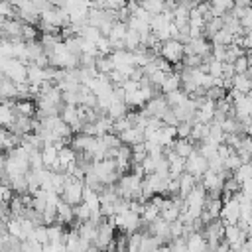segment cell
<instances>
[{"label": "cell", "instance_id": "cell-30", "mask_svg": "<svg viewBox=\"0 0 252 252\" xmlns=\"http://www.w3.org/2000/svg\"><path fill=\"white\" fill-rule=\"evenodd\" d=\"M246 248L252 252V234H250V236H248V240H246Z\"/></svg>", "mask_w": 252, "mask_h": 252}, {"label": "cell", "instance_id": "cell-14", "mask_svg": "<svg viewBox=\"0 0 252 252\" xmlns=\"http://www.w3.org/2000/svg\"><path fill=\"white\" fill-rule=\"evenodd\" d=\"M96 234H98V224H94V222H91V220H87V222H83V224L79 226V236H81L83 240L91 242V244H94Z\"/></svg>", "mask_w": 252, "mask_h": 252}, {"label": "cell", "instance_id": "cell-2", "mask_svg": "<svg viewBox=\"0 0 252 252\" xmlns=\"http://www.w3.org/2000/svg\"><path fill=\"white\" fill-rule=\"evenodd\" d=\"M83 191H85V181L75 179V177H71V175H69V179H67V183H65V189H63L61 199H63L65 203H69L71 207H77V205H81V203H83Z\"/></svg>", "mask_w": 252, "mask_h": 252}, {"label": "cell", "instance_id": "cell-26", "mask_svg": "<svg viewBox=\"0 0 252 252\" xmlns=\"http://www.w3.org/2000/svg\"><path fill=\"white\" fill-rule=\"evenodd\" d=\"M132 126H134V124L128 120V116H126V118H120V120H116V122H114V134H118V136H120L122 132L130 130Z\"/></svg>", "mask_w": 252, "mask_h": 252}, {"label": "cell", "instance_id": "cell-16", "mask_svg": "<svg viewBox=\"0 0 252 252\" xmlns=\"http://www.w3.org/2000/svg\"><path fill=\"white\" fill-rule=\"evenodd\" d=\"M179 89H181V75H179L177 71H173V73H169V75L165 77V81H163V85H161V91H163L165 94H169V93L179 91Z\"/></svg>", "mask_w": 252, "mask_h": 252}, {"label": "cell", "instance_id": "cell-22", "mask_svg": "<svg viewBox=\"0 0 252 252\" xmlns=\"http://www.w3.org/2000/svg\"><path fill=\"white\" fill-rule=\"evenodd\" d=\"M81 37L87 39V41L96 43V41L102 37V32H100L98 28H94V26H85V28L81 30Z\"/></svg>", "mask_w": 252, "mask_h": 252}, {"label": "cell", "instance_id": "cell-28", "mask_svg": "<svg viewBox=\"0 0 252 252\" xmlns=\"http://www.w3.org/2000/svg\"><path fill=\"white\" fill-rule=\"evenodd\" d=\"M120 87L124 89V93H126V94H132V93L140 91V83H138V81H134V79H128V81H124Z\"/></svg>", "mask_w": 252, "mask_h": 252}, {"label": "cell", "instance_id": "cell-6", "mask_svg": "<svg viewBox=\"0 0 252 252\" xmlns=\"http://www.w3.org/2000/svg\"><path fill=\"white\" fill-rule=\"evenodd\" d=\"M240 215H242V209H240V203H238L236 197L224 201L222 211H220V220L224 222V226H228V224H238Z\"/></svg>", "mask_w": 252, "mask_h": 252}, {"label": "cell", "instance_id": "cell-27", "mask_svg": "<svg viewBox=\"0 0 252 252\" xmlns=\"http://www.w3.org/2000/svg\"><path fill=\"white\" fill-rule=\"evenodd\" d=\"M242 138H244V136H240V134H226V142H224V144L230 146V148L236 152V150L240 148V144H242Z\"/></svg>", "mask_w": 252, "mask_h": 252}, {"label": "cell", "instance_id": "cell-17", "mask_svg": "<svg viewBox=\"0 0 252 252\" xmlns=\"http://www.w3.org/2000/svg\"><path fill=\"white\" fill-rule=\"evenodd\" d=\"M232 89H236V91L248 94V93L252 91V79L248 77V73H244V75H234V77H232Z\"/></svg>", "mask_w": 252, "mask_h": 252}, {"label": "cell", "instance_id": "cell-23", "mask_svg": "<svg viewBox=\"0 0 252 252\" xmlns=\"http://www.w3.org/2000/svg\"><path fill=\"white\" fill-rule=\"evenodd\" d=\"M96 69H98V73H102V75H110L112 71H114V61H112V57L108 55V57H98L96 59Z\"/></svg>", "mask_w": 252, "mask_h": 252}, {"label": "cell", "instance_id": "cell-3", "mask_svg": "<svg viewBox=\"0 0 252 252\" xmlns=\"http://www.w3.org/2000/svg\"><path fill=\"white\" fill-rule=\"evenodd\" d=\"M207 169H209V161H207V158L195 148V152L185 159V173H191V175H195L197 179H201V177L205 175Z\"/></svg>", "mask_w": 252, "mask_h": 252}, {"label": "cell", "instance_id": "cell-20", "mask_svg": "<svg viewBox=\"0 0 252 252\" xmlns=\"http://www.w3.org/2000/svg\"><path fill=\"white\" fill-rule=\"evenodd\" d=\"M232 177L242 185L244 181H248V179H252V161H248V163H242L234 173H232Z\"/></svg>", "mask_w": 252, "mask_h": 252}, {"label": "cell", "instance_id": "cell-11", "mask_svg": "<svg viewBox=\"0 0 252 252\" xmlns=\"http://www.w3.org/2000/svg\"><path fill=\"white\" fill-rule=\"evenodd\" d=\"M161 217V209L150 199L148 203H146V207H144V213H142V224H152L154 220H158Z\"/></svg>", "mask_w": 252, "mask_h": 252}, {"label": "cell", "instance_id": "cell-18", "mask_svg": "<svg viewBox=\"0 0 252 252\" xmlns=\"http://www.w3.org/2000/svg\"><path fill=\"white\" fill-rule=\"evenodd\" d=\"M75 161H77V152H75L71 146L59 148V163L65 167V171H67V167H69L71 163H75Z\"/></svg>", "mask_w": 252, "mask_h": 252}, {"label": "cell", "instance_id": "cell-29", "mask_svg": "<svg viewBox=\"0 0 252 252\" xmlns=\"http://www.w3.org/2000/svg\"><path fill=\"white\" fill-rule=\"evenodd\" d=\"M158 252H173V250H171V246H169V244H161V246L158 248Z\"/></svg>", "mask_w": 252, "mask_h": 252}, {"label": "cell", "instance_id": "cell-1", "mask_svg": "<svg viewBox=\"0 0 252 252\" xmlns=\"http://www.w3.org/2000/svg\"><path fill=\"white\" fill-rule=\"evenodd\" d=\"M0 67H2V75L8 77L10 81H14L16 85L28 83V65H26L24 61L0 57Z\"/></svg>", "mask_w": 252, "mask_h": 252}, {"label": "cell", "instance_id": "cell-25", "mask_svg": "<svg viewBox=\"0 0 252 252\" xmlns=\"http://www.w3.org/2000/svg\"><path fill=\"white\" fill-rule=\"evenodd\" d=\"M191 130H193V124L191 122H179L177 124V138L189 140L191 138Z\"/></svg>", "mask_w": 252, "mask_h": 252}, {"label": "cell", "instance_id": "cell-12", "mask_svg": "<svg viewBox=\"0 0 252 252\" xmlns=\"http://www.w3.org/2000/svg\"><path fill=\"white\" fill-rule=\"evenodd\" d=\"M71 220H75V211L69 203H65L61 199L59 205H57V224H65V222H71Z\"/></svg>", "mask_w": 252, "mask_h": 252}, {"label": "cell", "instance_id": "cell-19", "mask_svg": "<svg viewBox=\"0 0 252 252\" xmlns=\"http://www.w3.org/2000/svg\"><path fill=\"white\" fill-rule=\"evenodd\" d=\"M165 100H167V104H169L171 108H175V106L185 104V102L189 100V94H187L183 89H179V91H173V93L165 94Z\"/></svg>", "mask_w": 252, "mask_h": 252}, {"label": "cell", "instance_id": "cell-24", "mask_svg": "<svg viewBox=\"0 0 252 252\" xmlns=\"http://www.w3.org/2000/svg\"><path fill=\"white\" fill-rule=\"evenodd\" d=\"M142 238H144V232L128 234V252H140V248H142Z\"/></svg>", "mask_w": 252, "mask_h": 252}, {"label": "cell", "instance_id": "cell-9", "mask_svg": "<svg viewBox=\"0 0 252 252\" xmlns=\"http://www.w3.org/2000/svg\"><path fill=\"white\" fill-rule=\"evenodd\" d=\"M120 140H122V144L130 146V148L136 146V144H144V142H146V138H144V130L138 128V126H132L130 130L122 132V134H120Z\"/></svg>", "mask_w": 252, "mask_h": 252}, {"label": "cell", "instance_id": "cell-21", "mask_svg": "<svg viewBox=\"0 0 252 252\" xmlns=\"http://www.w3.org/2000/svg\"><path fill=\"white\" fill-rule=\"evenodd\" d=\"M142 8H144L148 14L158 16V14H161V12L165 10V2H161V0H146V2H142Z\"/></svg>", "mask_w": 252, "mask_h": 252}, {"label": "cell", "instance_id": "cell-15", "mask_svg": "<svg viewBox=\"0 0 252 252\" xmlns=\"http://www.w3.org/2000/svg\"><path fill=\"white\" fill-rule=\"evenodd\" d=\"M171 150H173V152H175L179 158L187 159V158H189V156L195 152V146H193V142H191V140H181V138H177Z\"/></svg>", "mask_w": 252, "mask_h": 252}, {"label": "cell", "instance_id": "cell-13", "mask_svg": "<svg viewBox=\"0 0 252 252\" xmlns=\"http://www.w3.org/2000/svg\"><path fill=\"white\" fill-rule=\"evenodd\" d=\"M14 112H16V116L33 118V114L37 112V106H35L32 100H16V104H14Z\"/></svg>", "mask_w": 252, "mask_h": 252}, {"label": "cell", "instance_id": "cell-4", "mask_svg": "<svg viewBox=\"0 0 252 252\" xmlns=\"http://www.w3.org/2000/svg\"><path fill=\"white\" fill-rule=\"evenodd\" d=\"M161 57L169 63H181L185 59V45L177 39H167L161 43Z\"/></svg>", "mask_w": 252, "mask_h": 252}, {"label": "cell", "instance_id": "cell-7", "mask_svg": "<svg viewBox=\"0 0 252 252\" xmlns=\"http://www.w3.org/2000/svg\"><path fill=\"white\" fill-rule=\"evenodd\" d=\"M169 108H171V106L167 104L165 96H159V94H158V96H154V98H152V100H150L142 110H144L150 118H159V120H161V118H163V114H165Z\"/></svg>", "mask_w": 252, "mask_h": 252}, {"label": "cell", "instance_id": "cell-5", "mask_svg": "<svg viewBox=\"0 0 252 252\" xmlns=\"http://www.w3.org/2000/svg\"><path fill=\"white\" fill-rule=\"evenodd\" d=\"M246 240H248V234L238 224H228L224 228V242L230 246L232 252H236L238 248L246 246Z\"/></svg>", "mask_w": 252, "mask_h": 252}, {"label": "cell", "instance_id": "cell-10", "mask_svg": "<svg viewBox=\"0 0 252 252\" xmlns=\"http://www.w3.org/2000/svg\"><path fill=\"white\" fill-rule=\"evenodd\" d=\"M197 177L195 175H191V173H183L181 177H179V197L181 199H187V195L197 187Z\"/></svg>", "mask_w": 252, "mask_h": 252}, {"label": "cell", "instance_id": "cell-8", "mask_svg": "<svg viewBox=\"0 0 252 252\" xmlns=\"http://www.w3.org/2000/svg\"><path fill=\"white\" fill-rule=\"evenodd\" d=\"M148 232L152 234V236H156V238H159L161 242L163 240H167V244L171 242V222H167L165 219H158V220H154L150 226H148Z\"/></svg>", "mask_w": 252, "mask_h": 252}]
</instances>
